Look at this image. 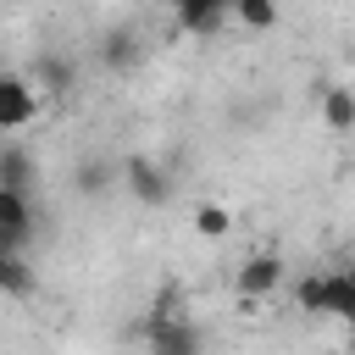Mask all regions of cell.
<instances>
[{
  "label": "cell",
  "mask_w": 355,
  "mask_h": 355,
  "mask_svg": "<svg viewBox=\"0 0 355 355\" xmlns=\"http://www.w3.org/2000/svg\"><path fill=\"white\" fill-rule=\"evenodd\" d=\"M44 111V94L33 89V78L22 72H0V133H22L33 128Z\"/></svg>",
  "instance_id": "obj_1"
},
{
  "label": "cell",
  "mask_w": 355,
  "mask_h": 355,
  "mask_svg": "<svg viewBox=\"0 0 355 355\" xmlns=\"http://www.w3.org/2000/svg\"><path fill=\"white\" fill-rule=\"evenodd\" d=\"M283 283H288V266H283V255H272V250L244 255V261L233 266V294H239V300H272Z\"/></svg>",
  "instance_id": "obj_2"
},
{
  "label": "cell",
  "mask_w": 355,
  "mask_h": 355,
  "mask_svg": "<svg viewBox=\"0 0 355 355\" xmlns=\"http://www.w3.org/2000/svg\"><path fill=\"white\" fill-rule=\"evenodd\" d=\"M122 183H128V194H133L139 205H166V200H172V178H166V166L150 161V155H133V161L122 166Z\"/></svg>",
  "instance_id": "obj_3"
},
{
  "label": "cell",
  "mask_w": 355,
  "mask_h": 355,
  "mask_svg": "<svg viewBox=\"0 0 355 355\" xmlns=\"http://www.w3.org/2000/svg\"><path fill=\"white\" fill-rule=\"evenodd\" d=\"M28 239H33V200L0 189V250H22Z\"/></svg>",
  "instance_id": "obj_4"
},
{
  "label": "cell",
  "mask_w": 355,
  "mask_h": 355,
  "mask_svg": "<svg viewBox=\"0 0 355 355\" xmlns=\"http://www.w3.org/2000/svg\"><path fill=\"white\" fill-rule=\"evenodd\" d=\"M322 128L333 139H349L355 133V89H344V83H327L322 89Z\"/></svg>",
  "instance_id": "obj_5"
},
{
  "label": "cell",
  "mask_w": 355,
  "mask_h": 355,
  "mask_svg": "<svg viewBox=\"0 0 355 355\" xmlns=\"http://www.w3.org/2000/svg\"><path fill=\"white\" fill-rule=\"evenodd\" d=\"M144 344H150V355H205V338H200L194 322L155 327V333H144Z\"/></svg>",
  "instance_id": "obj_6"
},
{
  "label": "cell",
  "mask_w": 355,
  "mask_h": 355,
  "mask_svg": "<svg viewBox=\"0 0 355 355\" xmlns=\"http://www.w3.org/2000/svg\"><path fill=\"white\" fill-rule=\"evenodd\" d=\"M33 288H39V277H33L28 255L22 250H0V300H28Z\"/></svg>",
  "instance_id": "obj_7"
},
{
  "label": "cell",
  "mask_w": 355,
  "mask_h": 355,
  "mask_svg": "<svg viewBox=\"0 0 355 355\" xmlns=\"http://www.w3.org/2000/svg\"><path fill=\"white\" fill-rule=\"evenodd\" d=\"M233 0H178V28L183 33H216Z\"/></svg>",
  "instance_id": "obj_8"
},
{
  "label": "cell",
  "mask_w": 355,
  "mask_h": 355,
  "mask_svg": "<svg viewBox=\"0 0 355 355\" xmlns=\"http://www.w3.org/2000/svg\"><path fill=\"white\" fill-rule=\"evenodd\" d=\"M33 150H22V144H0V189H17V194H28L33 189Z\"/></svg>",
  "instance_id": "obj_9"
},
{
  "label": "cell",
  "mask_w": 355,
  "mask_h": 355,
  "mask_svg": "<svg viewBox=\"0 0 355 355\" xmlns=\"http://www.w3.org/2000/svg\"><path fill=\"white\" fill-rule=\"evenodd\" d=\"M189 227H194V239H227V233H233V205L200 200V205L189 211Z\"/></svg>",
  "instance_id": "obj_10"
},
{
  "label": "cell",
  "mask_w": 355,
  "mask_h": 355,
  "mask_svg": "<svg viewBox=\"0 0 355 355\" xmlns=\"http://www.w3.org/2000/svg\"><path fill=\"white\" fill-rule=\"evenodd\" d=\"M100 61H105L111 72H128V67L139 61V39H133V28H111V33L100 39Z\"/></svg>",
  "instance_id": "obj_11"
},
{
  "label": "cell",
  "mask_w": 355,
  "mask_h": 355,
  "mask_svg": "<svg viewBox=\"0 0 355 355\" xmlns=\"http://www.w3.org/2000/svg\"><path fill=\"white\" fill-rule=\"evenodd\" d=\"M227 17H233L244 33H266V28H277V0H233Z\"/></svg>",
  "instance_id": "obj_12"
},
{
  "label": "cell",
  "mask_w": 355,
  "mask_h": 355,
  "mask_svg": "<svg viewBox=\"0 0 355 355\" xmlns=\"http://www.w3.org/2000/svg\"><path fill=\"white\" fill-rule=\"evenodd\" d=\"M33 89H39V94H72V61H67V55H39Z\"/></svg>",
  "instance_id": "obj_13"
},
{
  "label": "cell",
  "mask_w": 355,
  "mask_h": 355,
  "mask_svg": "<svg viewBox=\"0 0 355 355\" xmlns=\"http://www.w3.org/2000/svg\"><path fill=\"white\" fill-rule=\"evenodd\" d=\"M294 305H300L305 316H327V272H305V277L294 283Z\"/></svg>",
  "instance_id": "obj_14"
},
{
  "label": "cell",
  "mask_w": 355,
  "mask_h": 355,
  "mask_svg": "<svg viewBox=\"0 0 355 355\" xmlns=\"http://www.w3.org/2000/svg\"><path fill=\"white\" fill-rule=\"evenodd\" d=\"M327 316L349 322L355 316V277L349 272H327Z\"/></svg>",
  "instance_id": "obj_15"
},
{
  "label": "cell",
  "mask_w": 355,
  "mask_h": 355,
  "mask_svg": "<svg viewBox=\"0 0 355 355\" xmlns=\"http://www.w3.org/2000/svg\"><path fill=\"white\" fill-rule=\"evenodd\" d=\"M78 183H83V189H105V183H111V166H105V161H94V166H83V172H78Z\"/></svg>",
  "instance_id": "obj_16"
}]
</instances>
